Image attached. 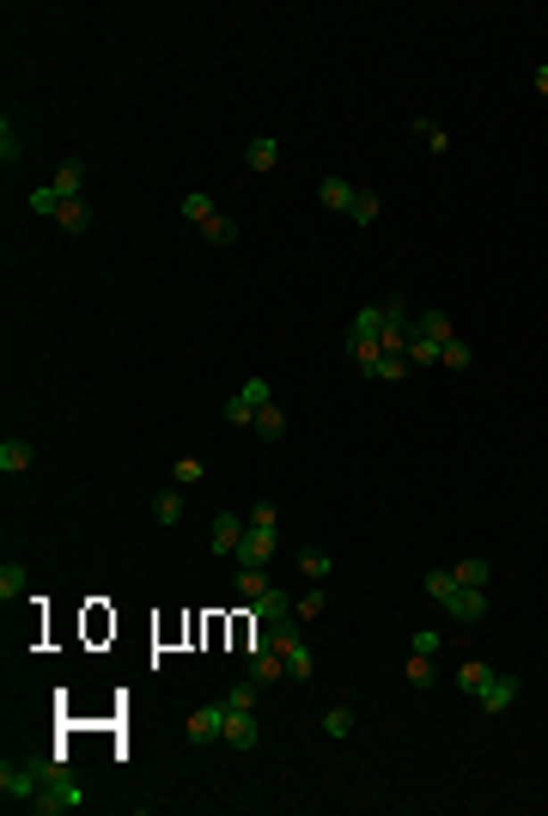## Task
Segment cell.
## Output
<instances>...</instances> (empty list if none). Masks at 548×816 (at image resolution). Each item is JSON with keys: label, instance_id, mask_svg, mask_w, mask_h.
<instances>
[{"label": "cell", "instance_id": "cell-1", "mask_svg": "<svg viewBox=\"0 0 548 816\" xmlns=\"http://www.w3.org/2000/svg\"><path fill=\"white\" fill-rule=\"evenodd\" d=\"M86 804H92V798H86V786L73 780L62 762H49V768H43V792H37L31 811H37V816H55V811H86Z\"/></svg>", "mask_w": 548, "mask_h": 816}, {"label": "cell", "instance_id": "cell-2", "mask_svg": "<svg viewBox=\"0 0 548 816\" xmlns=\"http://www.w3.org/2000/svg\"><path fill=\"white\" fill-rule=\"evenodd\" d=\"M347 354H353V366H360V372H366L378 354H384V305L353 311V329H347Z\"/></svg>", "mask_w": 548, "mask_h": 816}, {"label": "cell", "instance_id": "cell-3", "mask_svg": "<svg viewBox=\"0 0 548 816\" xmlns=\"http://www.w3.org/2000/svg\"><path fill=\"white\" fill-rule=\"evenodd\" d=\"M43 768H49V762H6V768H0V798L31 811L37 792H43Z\"/></svg>", "mask_w": 548, "mask_h": 816}, {"label": "cell", "instance_id": "cell-4", "mask_svg": "<svg viewBox=\"0 0 548 816\" xmlns=\"http://www.w3.org/2000/svg\"><path fill=\"white\" fill-rule=\"evenodd\" d=\"M518 688H524V677H512V670H494V677L481 682L476 707H481V713H494V719H500V713H506V707L518 701Z\"/></svg>", "mask_w": 548, "mask_h": 816}, {"label": "cell", "instance_id": "cell-5", "mask_svg": "<svg viewBox=\"0 0 548 816\" xmlns=\"http://www.w3.org/2000/svg\"><path fill=\"white\" fill-rule=\"evenodd\" d=\"M189 737L195 744H226V701L220 707H195L189 713Z\"/></svg>", "mask_w": 548, "mask_h": 816}, {"label": "cell", "instance_id": "cell-6", "mask_svg": "<svg viewBox=\"0 0 548 816\" xmlns=\"http://www.w3.org/2000/svg\"><path fill=\"white\" fill-rule=\"evenodd\" d=\"M269 554H274V537L244 524V543H238V554H232V561H238V567H269Z\"/></svg>", "mask_w": 548, "mask_h": 816}, {"label": "cell", "instance_id": "cell-7", "mask_svg": "<svg viewBox=\"0 0 548 816\" xmlns=\"http://www.w3.org/2000/svg\"><path fill=\"white\" fill-rule=\"evenodd\" d=\"M445 610H451V621H481V615H487V591H481V585H457V597H451Z\"/></svg>", "mask_w": 548, "mask_h": 816}, {"label": "cell", "instance_id": "cell-8", "mask_svg": "<svg viewBox=\"0 0 548 816\" xmlns=\"http://www.w3.org/2000/svg\"><path fill=\"white\" fill-rule=\"evenodd\" d=\"M226 744L232 749L256 744V707H226Z\"/></svg>", "mask_w": 548, "mask_h": 816}, {"label": "cell", "instance_id": "cell-9", "mask_svg": "<svg viewBox=\"0 0 548 816\" xmlns=\"http://www.w3.org/2000/svg\"><path fill=\"white\" fill-rule=\"evenodd\" d=\"M37 463V445L31 439H0V476H25Z\"/></svg>", "mask_w": 548, "mask_h": 816}, {"label": "cell", "instance_id": "cell-10", "mask_svg": "<svg viewBox=\"0 0 548 816\" xmlns=\"http://www.w3.org/2000/svg\"><path fill=\"white\" fill-rule=\"evenodd\" d=\"M280 677H293V670H286V658H280L274 646L250 652V682H280Z\"/></svg>", "mask_w": 548, "mask_h": 816}, {"label": "cell", "instance_id": "cell-11", "mask_svg": "<svg viewBox=\"0 0 548 816\" xmlns=\"http://www.w3.org/2000/svg\"><path fill=\"white\" fill-rule=\"evenodd\" d=\"M238 543H244V518L238 512H220L213 518V554H238Z\"/></svg>", "mask_w": 548, "mask_h": 816}, {"label": "cell", "instance_id": "cell-12", "mask_svg": "<svg viewBox=\"0 0 548 816\" xmlns=\"http://www.w3.org/2000/svg\"><path fill=\"white\" fill-rule=\"evenodd\" d=\"M353 196H360V189H353L347 177H323V183H317V202L329 207V213H347V207H353Z\"/></svg>", "mask_w": 548, "mask_h": 816}, {"label": "cell", "instance_id": "cell-13", "mask_svg": "<svg viewBox=\"0 0 548 816\" xmlns=\"http://www.w3.org/2000/svg\"><path fill=\"white\" fill-rule=\"evenodd\" d=\"M62 202H79V189H86V159H68V165L55 171V183H49Z\"/></svg>", "mask_w": 548, "mask_h": 816}, {"label": "cell", "instance_id": "cell-14", "mask_svg": "<svg viewBox=\"0 0 548 816\" xmlns=\"http://www.w3.org/2000/svg\"><path fill=\"white\" fill-rule=\"evenodd\" d=\"M244 165H250V171H274V165H280V140H274V135H256L250 146H244Z\"/></svg>", "mask_w": 548, "mask_h": 816}, {"label": "cell", "instance_id": "cell-15", "mask_svg": "<svg viewBox=\"0 0 548 816\" xmlns=\"http://www.w3.org/2000/svg\"><path fill=\"white\" fill-rule=\"evenodd\" d=\"M366 378H378V384H403V378H409V354H378L372 366H366Z\"/></svg>", "mask_w": 548, "mask_h": 816}, {"label": "cell", "instance_id": "cell-16", "mask_svg": "<svg viewBox=\"0 0 548 816\" xmlns=\"http://www.w3.org/2000/svg\"><path fill=\"white\" fill-rule=\"evenodd\" d=\"M183 512H189V500H183V487H165L159 500H153V518L171 530V524H183Z\"/></svg>", "mask_w": 548, "mask_h": 816}, {"label": "cell", "instance_id": "cell-17", "mask_svg": "<svg viewBox=\"0 0 548 816\" xmlns=\"http://www.w3.org/2000/svg\"><path fill=\"white\" fill-rule=\"evenodd\" d=\"M293 604H299V597H286V591H269V597H256V604H250V610H256V621H262V628H269V621H280V615H299V610H293Z\"/></svg>", "mask_w": 548, "mask_h": 816}, {"label": "cell", "instance_id": "cell-18", "mask_svg": "<svg viewBox=\"0 0 548 816\" xmlns=\"http://www.w3.org/2000/svg\"><path fill=\"white\" fill-rule=\"evenodd\" d=\"M494 677V664H487V658H469V664H463V670H457V695H469V701H476L481 695V682Z\"/></svg>", "mask_w": 548, "mask_h": 816}, {"label": "cell", "instance_id": "cell-19", "mask_svg": "<svg viewBox=\"0 0 548 816\" xmlns=\"http://www.w3.org/2000/svg\"><path fill=\"white\" fill-rule=\"evenodd\" d=\"M414 323H420V336H427V341H439V347H445V341L457 336V329H451V317H445V311H414Z\"/></svg>", "mask_w": 548, "mask_h": 816}, {"label": "cell", "instance_id": "cell-20", "mask_svg": "<svg viewBox=\"0 0 548 816\" xmlns=\"http://www.w3.org/2000/svg\"><path fill=\"white\" fill-rule=\"evenodd\" d=\"M55 220H62V232H73V238H79V232H92V207H86V196H79V202H62V213H55Z\"/></svg>", "mask_w": 548, "mask_h": 816}, {"label": "cell", "instance_id": "cell-21", "mask_svg": "<svg viewBox=\"0 0 548 816\" xmlns=\"http://www.w3.org/2000/svg\"><path fill=\"white\" fill-rule=\"evenodd\" d=\"M378 213H384L378 189H360V196H353V207H347V220H353V226H378Z\"/></svg>", "mask_w": 548, "mask_h": 816}, {"label": "cell", "instance_id": "cell-22", "mask_svg": "<svg viewBox=\"0 0 548 816\" xmlns=\"http://www.w3.org/2000/svg\"><path fill=\"white\" fill-rule=\"evenodd\" d=\"M274 585H269V573L262 567H238V597L244 604H256V597H269Z\"/></svg>", "mask_w": 548, "mask_h": 816}, {"label": "cell", "instance_id": "cell-23", "mask_svg": "<svg viewBox=\"0 0 548 816\" xmlns=\"http://www.w3.org/2000/svg\"><path fill=\"white\" fill-rule=\"evenodd\" d=\"M280 658H286V670H293V682H311V677H317V658H311V646H305V640H299V646H286Z\"/></svg>", "mask_w": 548, "mask_h": 816}, {"label": "cell", "instance_id": "cell-24", "mask_svg": "<svg viewBox=\"0 0 548 816\" xmlns=\"http://www.w3.org/2000/svg\"><path fill=\"white\" fill-rule=\"evenodd\" d=\"M439 366H451V372H469V366H476V354H469V341H463V336H451L445 347H439Z\"/></svg>", "mask_w": 548, "mask_h": 816}, {"label": "cell", "instance_id": "cell-25", "mask_svg": "<svg viewBox=\"0 0 548 816\" xmlns=\"http://www.w3.org/2000/svg\"><path fill=\"white\" fill-rule=\"evenodd\" d=\"M299 573H305V579H317V585H323V579L336 573V561H329V554H323V548H299Z\"/></svg>", "mask_w": 548, "mask_h": 816}, {"label": "cell", "instance_id": "cell-26", "mask_svg": "<svg viewBox=\"0 0 548 816\" xmlns=\"http://www.w3.org/2000/svg\"><path fill=\"white\" fill-rule=\"evenodd\" d=\"M213 213H220V207L207 202L202 189H189V196H183V220H189V226H195V232H202V226H207V220H213Z\"/></svg>", "mask_w": 548, "mask_h": 816}, {"label": "cell", "instance_id": "cell-27", "mask_svg": "<svg viewBox=\"0 0 548 816\" xmlns=\"http://www.w3.org/2000/svg\"><path fill=\"white\" fill-rule=\"evenodd\" d=\"M451 573H457V585H481V591H487V579H494V567H487L481 554H469V561H457Z\"/></svg>", "mask_w": 548, "mask_h": 816}, {"label": "cell", "instance_id": "cell-28", "mask_svg": "<svg viewBox=\"0 0 548 816\" xmlns=\"http://www.w3.org/2000/svg\"><path fill=\"white\" fill-rule=\"evenodd\" d=\"M427 597H433V604H451V597H457V573H451V567H433V573H427Z\"/></svg>", "mask_w": 548, "mask_h": 816}, {"label": "cell", "instance_id": "cell-29", "mask_svg": "<svg viewBox=\"0 0 548 816\" xmlns=\"http://www.w3.org/2000/svg\"><path fill=\"white\" fill-rule=\"evenodd\" d=\"M171 481H177V487H195V481H207V463H202V457H177Z\"/></svg>", "mask_w": 548, "mask_h": 816}, {"label": "cell", "instance_id": "cell-30", "mask_svg": "<svg viewBox=\"0 0 548 816\" xmlns=\"http://www.w3.org/2000/svg\"><path fill=\"white\" fill-rule=\"evenodd\" d=\"M202 238H207V244H238V220H226V213H213V220L202 226Z\"/></svg>", "mask_w": 548, "mask_h": 816}, {"label": "cell", "instance_id": "cell-31", "mask_svg": "<svg viewBox=\"0 0 548 816\" xmlns=\"http://www.w3.org/2000/svg\"><path fill=\"white\" fill-rule=\"evenodd\" d=\"M244 524H250V530H269V537H280V512H274L269 500H256V506H250V518H244Z\"/></svg>", "mask_w": 548, "mask_h": 816}, {"label": "cell", "instance_id": "cell-32", "mask_svg": "<svg viewBox=\"0 0 548 816\" xmlns=\"http://www.w3.org/2000/svg\"><path fill=\"white\" fill-rule=\"evenodd\" d=\"M439 682V670H433V658H420V652H409V688H433Z\"/></svg>", "mask_w": 548, "mask_h": 816}, {"label": "cell", "instance_id": "cell-33", "mask_svg": "<svg viewBox=\"0 0 548 816\" xmlns=\"http://www.w3.org/2000/svg\"><path fill=\"white\" fill-rule=\"evenodd\" d=\"M0 597H6V604H19V597H25V567H12V561L0 567Z\"/></svg>", "mask_w": 548, "mask_h": 816}, {"label": "cell", "instance_id": "cell-34", "mask_svg": "<svg viewBox=\"0 0 548 816\" xmlns=\"http://www.w3.org/2000/svg\"><path fill=\"white\" fill-rule=\"evenodd\" d=\"M256 433H262V439H280V433H286V414H280V408H256Z\"/></svg>", "mask_w": 548, "mask_h": 816}, {"label": "cell", "instance_id": "cell-35", "mask_svg": "<svg viewBox=\"0 0 548 816\" xmlns=\"http://www.w3.org/2000/svg\"><path fill=\"white\" fill-rule=\"evenodd\" d=\"M409 366H439V341L414 336V341H409Z\"/></svg>", "mask_w": 548, "mask_h": 816}, {"label": "cell", "instance_id": "cell-36", "mask_svg": "<svg viewBox=\"0 0 548 816\" xmlns=\"http://www.w3.org/2000/svg\"><path fill=\"white\" fill-rule=\"evenodd\" d=\"M0 159L19 165V129H12V116H0Z\"/></svg>", "mask_w": 548, "mask_h": 816}, {"label": "cell", "instance_id": "cell-37", "mask_svg": "<svg viewBox=\"0 0 548 816\" xmlns=\"http://www.w3.org/2000/svg\"><path fill=\"white\" fill-rule=\"evenodd\" d=\"M323 731H329V737H347V731H353V713H347V707H329V713H323Z\"/></svg>", "mask_w": 548, "mask_h": 816}, {"label": "cell", "instance_id": "cell-38", "mask_svg": "<svg viewBox=\"0 0 548 816\" xmlns=\"http://www.w3.org/2000/svg\"><path fill=\"white\" fill-rule=\"evenodd\" d=\"M250 408H269V378H244V390H238Z\"/></svg>", "mask_w": 548, "mask_h": 816}, {"label": "cell", "instance_id": "cell-39", "mask_svg": "<svg viewBox=\"0 0 548 816\" xmlns=\"http://www.w3.org/2000/svg\"><path fill=\"white\" fill-rule=\"evenodd\" d=\"M31 207H37V213H49V220H55V213H62V196H55V189L43 183V189H31Z\"/></svg>", "mask_w": 548, "mask_h": 816}, {"label": "cell", "instance_id": "cell-40", "mask_svg": "<svg viewBox=\"0 0 548 816\" xmlns=\"http://www.w3.org/2000/svg\"><path fill=\"white\" fill-rule=\"evenodd\" d=\"M226 420H232V427H256V408L244 403V396H232V403H226Z\"/></svg>", "mask_w": 548, "mask_h": 816}, {"label": "cell", "instance_id": "cell-41", "mask_svg": "<svg viewBox=\"0 0 548 816\" xmlns=\"http://www.w3.org/2000/svg\"><path fill=\"white\" fill-rule=\"evenodd\" d=\"M323 604H329V591H305L293 610H299V621H311V615H323Z\"/></svg>", "mask_w": 548, "mask_h": 816}, {"label": "cell", "instance_id": "cell-42", "mask_svg": "<svg viewBox=\"0 0 548 816\" xmlns=\"http://www.w3.org/2000/svg\"><path fill=\"white\" fill-rule=\"evenodd\" d=\"M256 688H262V682H238V688L226 695V707H256Z\"/></svg>", "mask_w": 548, "mask_h": 816}, {"label": "cell", "instance_id": "cell-43", "mask_svg": "<svg viewBox=\"0 0 548 816\" xmlns=\"http://www.w3.org/2000/svg\"><path fill=\"white\" fill-rule=\"evenodd\" d=\"M409 646H414V652H420V658H433V652H439V634H433V628H420V634H414Z\"/></svg>", "mask_w": 548, "mask_h": 816}, {"label": "cell", "instance_id": "cell-44", "mask_svg": "<svg viewBox=\"0 0 548 816\" xmlns=\"http://www.w3.org/2000/svg\"><path fill=\"white\" fill-rule=\"evenodd\" d=\"M530 86H536V92L548 98V68H536V73H530Z\"/></svg>", "mask_w": 548, "mask_h": 816}]
</instances>
